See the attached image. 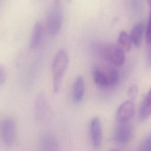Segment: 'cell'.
<instances>
[{
	"instance_id": "5",
	"label": "cell",
	"mask_w": 151,
	"mask_h": 151,
	"mask_svg": "<svg viewBox=\"0 0 151 151\" xmlns=\"http://www.w3.org/2000/svg\"><path fill=\"white\" fill-rule=\"evenodd\" d=\"M17 125L14 119L8 117L4 120L0 127L1 138L5 145L11 146L16 138Z\"/></svg>"
},
{
	"instance_id": "17",
	"label": "cell",
	"mask_w": 151,
	"mask_h": 151,
	"mask_svg": "<svg viewBox=\"0 0 151 151\" xmlns=\"http://www.w3.org/2000/svg\"><path fill=\"white\" fill-rule=\"evenodd\" d=\"M150 15L149 18L148 24L147 26V29L146 32V40L148 44L151 43V0H150Z\"/></svg>"
},
{
	"instance_id": "1",
	"label": "cell",
	"mask_w": 151,
	"mask_h": 151,
	"mask_svg": "<svg viewBox=\"0 0 151 151\" xmlns=\"http://www.w3.org/2000/svg\"><path fill=\"white\" fill-rule=\"evenodd\" d=\"M69 58L64 50H59L55 54L51 66L52 75V88L54 93L60 90L65 73L67 69Z\"/></svg>"
},
{
	"instance_id": "20",
	"label": "cell",
	"mask_w": 151,
	"mask_h": 151,
	"mask_svg": "<svg viewBox=\"0 0 151 151\" xmlns=\"http://www.w3.org/2000/svg\"><path fill=\"white\" fill-rule=\"evenodd\" d=\"M56 1H57V0H56Z\"/></svg>"
},
{
	"instance_id": "18",
	"label": "cell",
	"mask_w": 151,
	"mask_h": 151,
	"mask_svg": "<svg viewBox=\"0 0 151 151\" xmlns=\"http://www.w3.org/2000/svg\"><path fill=\"white\" fill-rule=\"evenodd\" d=\"M6 79V71L5 67L0 65V86H2Z\"/></svg>"
},
{
	"instance_id": "4",
	"label": "cell",
	"mask_w": 151,
	"mask_h": 151,
	"mask_svg": "<svg viewBox=\"0 0 151 151\" xmlns=\"http://www.w3.org/2000/svg\"><path fill=\"white\" fill-rule=\"evenodd\" d=\"M63 21V12L58 6H55L50 11L46 22V28L51 35H57L62 27Z\"/></svg>"
},
{
	"instance_id": "14",
	"label": "cell",
	"mask_w": 151,
	"mask_h": 151,
	"mask_svg": "<svg viewBox=\"0 0 151 151\" xmlns=\"http://www.w3.org/2000/svg\"><path fill=\"white\" fill-rule=\"evenodd\" d=\"M143 29L144 27L143 24L139 23L136 24L131 31L130 38L132 42L136 47H139L140 45Z\"/></svg>"
},
{
	"instance_id": "19",
	"label": "cell",
	"mask_w": 151,
	"mask_h": 151,
	"mask_svg": "<svg viewBox=\"0 0 151 151\" xmlns=\"http://www.w3.org/2000/svg\"><path fill=\"white\" fill-rule=\"evenodd\" d=\"M111 151H116V150H111Z\"/></svg>"
},
{
	"instance_id": "8",
	"label": "cell",
	"mask_w": 151,
	"mask_h": 151,
	"mask_svg": "<svg viewBox=\"0 0 151 151\" xmlns=\"http://www.w3.org/2000/svg\"><path fill=\"white\" fill-rule=\"evenodd\" d=\"M132 137V127L127 123H120L115 129L114 139L118 143H128Z\"/></svg>"
},
{
	"instance_id": "2",
	"label": "cell",
	"mask_w": 151,
	"mask_h": 151,
	"mask_svg": "<svg viewBox=\"0 0 151 151\" xmlns=\"http://www.w3.org/2000/svg\"><path fill=\"white\" fill-rule=\"evenodd\" d=\"M99 55L110 64L120 66L125 61L124 51L119 46L111 44H100L96 47Z\"/></svg>"
},
{
	"instance_id": "12",
	"label": "cell",
	"mask_w": 151,
	"mask_h": 151,
	"mask_svg": "<svg viewBox=\"0 0 151 151\" xmlns=\"http://www.w3.org/2000/svg\"><path fill=\"white\" fill-rule=\"evenodd\" d=\"M85 91V84L84 78L82 76H78L73 86V98L76 103H80L82 101Z\"/></svg>"
},
{
	"instance_id": "15",
	"label": "cell",
	"mask_w": 151,
	"mask_h": 151,
	"mask_svg": "<svg viewBox=\"0 0 151 151\" xmlns=\"http://www.w3.org/2000/svg\"><path fill=\"white\" fill-rule=\"evenodd\" d=\"M132 42L130 36L126 32L122 31L120 33L118 38L119 46L124 51H129L130 50Z\"/></svg>"
},
{
	"instance_id": "11",
	"label": "cell",
	"mask_w": 151,
	"mask_h": 151,
	"mask_svg": "<svg viewBox=\"0 0 151 151\" xmlns=\"http://www.w3.org/2000/svg\"><path fill=\"white\" fill-rule=\"evenodd\" d=\"M43 34V26L40 22H36L32 28L29 47L31 49L35 50L40 45Z\"/></svg>"
},
{
	"instance_id": "3",
	"label": "cell",
	"mask_w": 151,
	"mask_h": 151,
	"mask_svg": "<svg viewBox=\"0 0 151 151\" xmlns=\"http://www.w3.org/2000/svg\"><path fill=\"white\" fill-rule=\"evenodd\" d=\"M93 77L95 83L102 87H114L119 80L117 71L111 68L102 69L96 67L93 70Z\"/></svg>"
},
{
	"instance_id": "13",
	"label": "cell",
	"mask_w": 151,
	"mask_h": 151,
	"mask_svg": "<svg viewBox=\"0 0 151 151\" xmlns=\"http://www.w3.org/2000/svg\"><path fill=\"white\" fill-rule=\"evenodd\" d=\"M151 115V87L144 98L139 110L141 120H145Z\"/></svg>"
},
{
	"instance_id": "7",
	"label": "cell",
	"mask_w": 151,
	"mask_h": 151,
	"mask_svg": "<svg viewBox=\"0 0 151 151\" xmlns=\"http://www.w3.org/2000/svg\"><path fill=\"white\" fill-rule=\"evenodd\" d=\"M90 133L92 144L95 148L100 146L102 141V127L100 119L93 117L90 122Z\"/></svg>"
},
{
	"instance_id": "9",
	"label": "cell",
	"mask_w": 151,
	"mask_h": 151,
	"mask_svg": "<svg viewBox=\"0 0 151 151\" xmlns=\"http://www.w3.org/2000/svg\"><path fill=\"white\" fill-rule=\"evenodd\" d=\"M47 106L45 94L42 92H40L36 97L34 104L35 115L37 119L42 120L45 118L47 113Z\"/></svg>"
},
{
	"instance_id": "6",
	"label": "cell",
	"mask_w": 151,
	"mask_h": 151,
	"mask_svg": "<svg viewBox=\"0 0 151 151\" xmlns=\"http://www.w3.org/2000/svg\"><path fill=\"white\" fill-rule=\"evenodd\" d=\"M134 113V104L131 100L123 102L118 108L116 119L119 123H127Z\"/></svg>"
},
{
	"instance_id": "16",
	"label": "cell",
	"mask_w": 151,
	"mask_h": 151,
	"mask_svg": "<svg viewBox=\"0 0 151 151\" xmlns=\"http://www.w3.org/2000/svg\"><path fill=\"white\" fill-rule=\"evenodd\" d=\"M139 151H151V134L148 135L142 142Z\"/></svg>"
},
{
	"instance_id": "10",
	"label": "cell",
	"mask_w": 151,
	"mask_h": 151,
	"mask_svg": "<svg viewBox=\"0 0 151 151\" xmlns=\"http://www.w3.org/2000/svg\"><path fill=\"white\" fill-rule=\"evenodd\" d=\"M41 151H58L59 143L57 139L52 134H44L40 140Z\"/></svg>"
}]
</instances>
